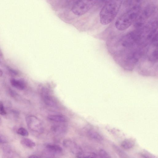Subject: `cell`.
<instances>
[{"label":"cell","mask_w":158,"mask_h":158,"mask_svg":"<svg viewBox=\"0 0 158 158\" xmlns=\"http://www.w3.org/2000/svg\"><path fill=\"white\" fill-rule=\"evenodd\" d=\"M122 3V0H109L100 12L101 23L104 25L111 23L117 15Z\"/></svg>","instance_id":"cell-1"},{"label":"cell","mask_w":158,"mask_h":158,"mask_svg":"<svg viewBox=\"0 0 158 158\" xmlns=\"http://www.w3.org/2000/svg\"><path fill=\"white\" fill-rule=\"evenodd\" d=\"M140 7H134L121 15L115 22L116 28L123 31L128 28L136 20L140 13Z\"/></svg>","instance_id":"cell-2"},{"label":"cell","mask_w":158,"mask_h":158,"mask_svg":"<svg viewBox=\"0 0 158 158\" xmlns=\"http://www.w3.org/2000/svg\"><path fill=\"white\" fill-rule=\"evenodd\" d=\"M97 0H79L73 6L72 11L76 15L80 16L88 12Z\"/></svg>","instance_id":"cell-3"},{"label":"cell","mask_w":158,"mask_h":158,"mask_svg":"<svg viewBox=\"0 0 158 158\" xmlns=\"http://www.w3.org/2000/svg\"><path fill=\"white\" fill-rule=\"evenodd\" d=\"M26 121L28 127L31 131L39 134L44 132V129L43 124L36 117L31 115L27 116Z\"/></svg>","instance_id":"cell-4"},{"label":"cell","mask_w":158,"mask_h":158,"mask_svg":"<svg viewBox=\"0 0 158 158\" xmlns=\"http://www.w3.org/2000/svg\"><path fill=\"white\" fill-rule=\"evenodd\" d=\"M154 10V7L153 5H149L146 6L143 10L142 13L138 17L136 20L137 23L140 24L143 22L146 19H148L152 14Z\"/></svg>","instance_id":"cell-5"},{"label":"cell","mask_w":158,"mask_h":158,"mask_svg":"<svg viewBox=\"0 0 158 158\" xmlns=\"http://www.w3.org/2000/svg\"><path fill=\"white\" fill-rule=\"evenodd\" d=\"M63 144L65 148H68L76 156L82 152L81 149L75 142L72 140L66 139L64 141Z\"/></svg>","instance_id":"cell-6"},{"label":"cell","mask_w":158,"mask_h":158,"mask_svg":"<svg viewBox=\"0 0 158 158\" xmlns=\"http://www.w3.org/2000/svg\"><path fill=\"white\" fill-rule=\"evenodd\" d=\"M42 97L45 104L48 106L54 107L56 106V103L52 97L46 91H43Z\"/></svg>","instance_id":"cell-7"},{"label":"cell","mask_w":158,"mask_h":158,"mask_svg":"<svg viewBox=\"0 0 158 158\" xmlns=\"http://www.w3.org/2000/svg\"><path fill=\"white\" fill-rule=\"evenodd\" d=\"M10 82L12 86L18 89L22 90L25 88V83L22 80L12 78Z\"/></svg>","instance_id":"cell-8"},{"label":"cell","mask_w":158,"mask_h":158,"mask_svg":"<svg viewBox=\"0 0 158 158\" xmlns=\"http://www.w3.org/2000/svg\"><path fill=\"white\" fill-rule=\"evenodd\" d=\"M46 148L48 152L53 154H58L61 152L62 148L60 146L54 144H48Z\"/></svg>","instance_id":"cell-9"},{"label":"cell","mask_w":158,"mask_h":158,"mask_svg":"<svg viewBox=\"0 0 158 158\" xmlns=\"http://www.w3.org/2000/svg\"><path fill=\"white\" fill-rule=\"evenodd\" d=\"M87 134L89 138L95 141H101L103 139V137L102 135L94 130H89L87 131Z\"/></svg>","instance_id":"cell-10"},{"label":"cell","mask_w":158,"mask_h":158,"mask_svg":"<svg viewBox=\"0 0 158 158\" xmlns=\"http://www.w3.org/2000/svg\"><path fill=\"white\" fill-rule=\"evenodd\" d=\"M48 118L50 121L57 123H64L67 121L66 117L61 115H51L48 116Z\"/></svg>","instance_id":"cell-11"},{"label":"cell","mask_w":158,"mask_h":158,"mask_svg":"<svg viewBox=\"0 0 158 158\" xmlns=\"http://www.w3.org/2000/svg\"><path fill=\"white\" fill-rule=\"evenodd\" d=\"M135 143L131 139H127L124 140L122 143L121 145L122 147L126 149H129L133 148Z\"/></svg>","instance_id":"cell-12"},{"label":"cell","mask_w":158,"mask_h":158,"mask_svg":"<svg viewBox=\"0 0 158 158\" xmlns=\"http://www.w3.org/2000/svg\"><path fill=\"white\" fill-rule=\"evenodd\" d=\"M20 143L22 145L29 148H33L36 146L35 142L28 138H24L22 139Z\"/></svg>","instance_id":"cell-13"},{"label":"cell","mask_w":158,"mask_h":158,"mask_svg":"<svg viewBox=\"0 0 158 158\" xmlns=\"http://www.w3.org/2000/svg\"><path fill=\"white\" fill-rule=\"evenodd\" d=\"M66 128L63 126L56 125L53 126L52 128V131L57 134H62L66 131Z\"/></svg>","instance_id":"cell-14"},{"label":"cell","mask_w":158,"mask_h":158,"mask_svg":"<svg viewBox=\"0 0 158 158\" xmlns=\"http://www.w3.org/2000/svg\"><path fill=\"white\" fill-rule=\"evenodd\" d=\"M113 148L117 154L121 158H127V154L119 147L116 145L113 146Z\"/></svg>","instance_id":"cell-15"},{"label":"cell","mask_w":158,"mask_h":158,"mask_svg":"<svg viewBox=\"0 0 158 158\" xmlns=\"http://www.w3.org/2000/svg\"><path fill=\"white\" fill-rule=\"evenodd\" d=\"M17 133L23 136H27L28 135L29 133L27 131L25 128L21 127L18 129Z\"/></svg>","instance_id":"cell-16"},{"label":"cell","mask_w":158,"mask_h":158,"mask_svg":"<svg viewBox=\"0 0 158 158\" xmlns=\"http://www.w3.org/2000/svg\"><path fill=\"white\" fill-rule=\"evenodd\" d=\"M99 156L101 158H108L110 156L108 153L103 149H100L99 151Z\"/></svg>","instance_id":"cell-17"},{"label":"cell","mask_w":158,"mask_h":158,"mask_svg":"<svg viewBox=\"0 0 158 158\" xmlns=\"http://www.w3.org/2000/svg\"><path fill=\"white\" fill-rule=\"evenodd\" d=\"M6 112L5 110L2 102L0 101V114L2 115H5Z\"/></svg>","instance_id":"cell-18"},{"label":"cell","mask_w":158,"mask_h":158,"mask_svg":"<svg viewBox=\"0 0 158 158\" xmlns=\"http://www.w3.org/2000/svg\"><path fill=\"white\" fill-rule=\"evenodd\" d=\"M7 142V140L5 137L0 134V143H5Z\"/></svg>","instance_id":"cell-19"},{"label":"cell","mask_w":158,"mask_h":158,"mask_svg":"<svg viewBox=\"0 0 158 158\" xmlns=\"http://www.w3.org/2000/svg\"><path fill=\"white\" fill-rule=\"evenodd\" d=\"M8 71L11 74L14 75H17L18 74V72L17 71L12 69L9 68Z\"/></svg>","instance_id":"cell-20"},{"label":"cell","mask_w":158,"mask_h":158,"mask_svg":"<svg viewBox=\"0 0 158 158\" xmlns=\"http://www.w3.org/2000/svg\"><path fill=\"white\" fill-rule=\"evenodd\" d=\"M41 157L37 156V155H32L30 156L29 157V158H40Z\"/></svg>","instance_id":"cell-21"},{"label":"cell","mask_w":158,"mask_h":158,"mask_svg":"<svg viewBox=\"0 0 158 158\" xmlns=\"http://www.w3.org/2000/svg\"><path fill=\"white\" fill-rule=\"evenodd\" d=\"M3 74V72L2 70L0 69V77L2 76Z\"/></svg>","instance_id":"cell-22"},{"label":"cell","mask_w":158,"mask_h":158,"mask_svg":"<svg viewBox=\"0 0 158 158\" xmlns=\"http://www.w3.org/2000/svg\"><path fill=\"white\" fill-rule=\"evenodd\" d=\"M2 53L0 50V57L2 56Z\"/></svg>","instance_id":"cell-23"}]
</instances>
